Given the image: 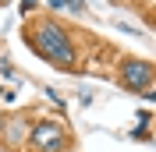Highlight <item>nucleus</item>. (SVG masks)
Wrapping results in <instances>:
<instances>
[{"mask_svg":"<svg viewBox=\"0 0 156 152\" xmlns=\"http://www.w3.org/2000/svg\"><path fill=\"white\" fill-rule=\"evenodd\" d=\"M29 39H32V46H36L46 60H53L57 67H64V71H71V67H75V50H71L64 29H57V25L43 21V25H39Z\"/></svg>","mask_w":156,"mask_h":152,"instance_id":"nucleus-1","label":"nucleus"},{"mask_svg":"<svg viewBox=\"0 0 156 152\" xmlns=\"http://www.w3.org/2000/svg\"><path fill=\"white\" fill-rule=\"evenodd\" d=\"M29 138H32V149H39V152H60L68 145V134L60 131L57 120H39Z\"/></svg>","mask_w":156,"mask_h":152,"instance_id":"nucleus-2","label":"nucleus"},{"mask_svg":"<svg viewBox=\"0 0 156 152\" xmlns=\"http://www.w3.org/2000/svg\"><path fill=\"white\" fill-rule=\"evenodd\" d=\"M121 81H124V85H131V88L149 92V88H153V67H149V60H124Z\"/></svg>","mask_w":156,"mask_h":152,"instance_id":"nucleus-3","label":"nucleus"},{"mask_svg":"<svg viewBox=\"0 0 156 152\" xmlns=\"http://www.w3.org/2000/svg\"><path fill=\"white\" fill-rule=\"evenodd\" d=\"M50 7H68V11H85V0H50Z\"/></svg>","mask_w":156,"mask_h":152,"instance_id":"nucleus-4","label":"nucleus"},{"mask_svg":"<svg viewBox=\"0 0 156 152\" xmlns=\"http://www.w3.org/2000/svg\"><path fill=\"white\" fill-rule=\"evenodd\" d=\"M32 4H36V0H21V11H32Z\"/></svg>","mask_w":156,"mask_h":152,"instance_id":"nucleus-5","label":"nucleus"},{"mask_svg":"<svg viewBox=\"0 0 156 152\" xmlns=\"http://www.w3.org/2000/svg\"><path fill=\"white\" fill-rule=\"evenodd\" d=\"M0 124H4V120H0Z\"/></svg>","mask_w":156,"mask_h":152,"instance_id":"nucleus-6","label":"nucleus"}]
</instances>
